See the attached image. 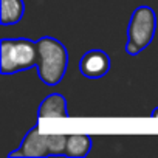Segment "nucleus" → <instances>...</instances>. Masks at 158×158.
<instances>
[{
    "mask_svg": "<svg viewBox=\"0 0 158 158\" xmlns=\"http://www.w3.org/2000/svg\"><path fill=\"white\" fill-rule=\"evenodd\" d=\"M50 155V135H44L39 132V124H34L28 133L23 136L20 146L8 153V158L11 156H48Z\"/></svg>",
    "mask_w": 158,
    "mask_h": 158,
    "instance_id": "4",
    "label": "nucleus"
},
{
    "mask_svg": "<svg viewBox=\"0 0 158 158\" xmlns=\"http://www.w3.org/2000/svg\"><path fill=\"white\" fill-rule=\"evenodd\" d=\"M37 118H68L67 99L62 93H50L44 98L37 109Z\"/></svg>",
    "mask_w": 158,
    "mask_h": 158,
    "instance_id": "6",
    "label": "nucleus"
},
{
    "mask_svg": "<svg viewBox=\"0 0 158 158\" xmlns=\"http://www.w3.org/2000/svg\"><path fill=\"white\" fill-rule=\"evenodd\" d=\"M25 14L23 0H0V20L3 27L17 25Z\"/></svg>",
    "mask_w": 158,
    "mask_h": 158,
    "instance_id": "7",
    "label": "nucleus"
},
{
    "mask_svg": "<svg viewBox=\"0 0 158 158\" xmlns=\"http://www.w3.org/2000/svg\"><path fill=\"white\" fill-rule=\"evenodd\" d=\"M39 45V62L37 76L42 84L48 87L57 85L68 68V51L67 47L51 36H44L37 40Z\"/></svg>",
    "mask_w": 158,
    "mask_h": 158,
    "instance_id": "1",
    "label": "nucleus"
},
{
    "mask_svg": "<svg viewBox=\"0 0 158 158\" xmlns=\"http://www.w3.org/2000/svg\"><path fill=\"white\" fill-rule=\"evenodd\" d=\"M150 116H152V118H158V107H155V109L152 110V113H150Z\"/></svg>",
    "mask_w": 158,
    "mask_h": 158,
    "instance_id": "10",
    "label": "nucleus"
},
{
    "mask_svg": "<svg viewBox=\"0 0 158 158\" xmlns=\"http://www.w3.org/2000/svg\"><path fill=\"white\" fill-rule=\"evenodd\" d=\"M156 33V13L149 5H139L133 10L127 27L126 53L138 56L153 40Z\"/></svg>",
    "mask_w": 158,
    "mask_h": 158,
    "instance_id": "3",
    "label": "nucleus"
},
{
    "mask_svg": "<svg viewBox=\"0 0 158 158\" xmlns=\"http://www.w3.org/2000/svg\"><path fill=\"white\" fill-rule=\"evenodd\" d=\"M67 147V135L53 133L50 135V155H64Z\"/></svg>",
    "mask_w": 158,
    "mask_h": 158,
    "instance_id": "9",
    "label": "nucleus"
},
{
    "mask_svg": "<svg viewBox=\"0 0 158 158\" xmlns=\"http://www.w3.org/2000/svg\"><path fill=\"white\" fill-rule=\"evenodd\" d=\"M110 56L99 48L85 51L79 59V71L84 77L101 79L110 71Z\"/></svg>",
    "mask_w": 158,
    "mask_h": 158,
    "instance_id": "5",
    "label": "nucleus"
},
{
    "mask_svg": "<svg viewBox=\"0 0 158 158\" xmlns=\"http://www.w3.org/2000/svg\"><path fill=\"white\" fill-rule=\"evenodd\" d=\"M93 147V139L90 135L87 133H73V135H67V147H65V153L67 156H85L92 152Z\"/></svg>",
    "mask_w": 158,
    "mask_h": 158,
    "instance_id": "8",
    "label": "nucleus"
},
{
    "mask_svg": "<svg viewBox=\"0 0 158 158\" xmlns=\"http://www.w3.org/2000/svg\"><path fill=\"white\" fill-rule=\"evenodd\" d=\"M39 45L37 40L17 37L0 40V71L2 74H16L19 71L37 67Z\"/></svg>",
    "mask_w": 158,
    "mask_h": 158,
    "instance_id": "2",
    "label": "nucleus"
}]
</instances>
